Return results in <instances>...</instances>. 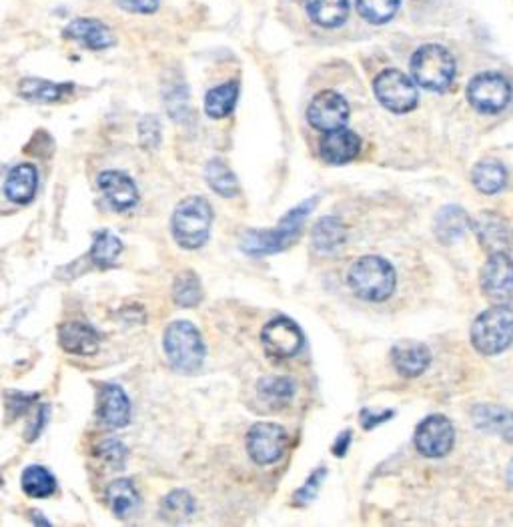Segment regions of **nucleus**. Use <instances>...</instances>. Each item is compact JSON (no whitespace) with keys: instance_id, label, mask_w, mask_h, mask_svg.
<instances>
[{"instance_id":"f3484780","label":"nucleus","mask_w":513,"mask_h":527,"mask_svg":"<svg viewBox=\"0 0 513 527\" xmlns=\"http://www.w3.org/2000/svg\"><path fill=\"white\" fill-rule=\"evenodd\" d=\"M319 151H321L323 161L331 165H345L359 155L361 139L353 131L343 127L337 131L325 133V137L321 139Z\"/></svg>"},{"instance_id":"7c9ffc66","label":"nucleus","mask_w":513,"mask_h":527,"mask_svg":"<svg viewBox=\"0 0 513 527\" xmlns=\"http://www.w3.org/2000/svg\"><path fill=\"white\" fill-rule=\"evenodd\" d=\"M121 253H123V243L115 233L111 231L95 233L93 247H91V259L97 267L111 269L121 257Z\"/></svg>"},{"instance_id":"393cba45","label":"nucleus","mask_w":513,"mask_h":527,"mask_svg":"<svg viewBox=\"0 0 513 527\" xmlns=\"http://www.w3.org/2000/svg\"><path fill=\"white\" fill-rule=\"evenodd\" d=\"M73 83H51L43 79H25L19 85V95L33 103H57L73 93Z\"/></svg>"},{"instance_id":"4468645a","label":"nucleus","mask_w":513,"mask_h":527,"mask_svg":"<svg viewBox=\"0 0 513 527\" xmlns=\"http://www.w3.org/2000/svg\"><path fill=\"white\" fill-rule=\"evenodd\" d=\"M99 189L109 203V207L117 213L131 211L139 203V189L135 181L121 171H105L99 175Z\"/></svg>"},{"instance_id":"dca6fc26","label":"nucleus","mask_w":513,"mask_h":527,"mask_svg":"<svg viewBox=\"0 0 513 527\" xmlns=\"http://www.w3.org/2000/svg\"><path fill=\"white\" fill-rule=\"evenodd\" d=\"M65 39L91 51H105L115 45V37L107 25L95 19H75L63 33Z\"/></svg>"},{"instance_id":"c756f323","label":"nucleus","mask_w":513,"mask_h":527,"mask_svg":"<svg viewBox=\"0 0 513 527\" xmlns=\"http://www.w3.org/2000/svg\"><path fill=\"white\" fill-rule=\"evenodd\" d=\"M107 499L117 517L133 513L139 505V493L131 479H117L107 489Z\"/></svg>"},{"instance_id":"6e6552de","label":"nucleus","mask_w":513,"mask_h":527,"mask_svg":"<svg viewBox=\"0 0 513 527\" xmlns=\"http://www.w3.org/2000/svg\"><path fill=\"white\" fill-rule=\"evenodd\" d=\"M511 95L509 81L499 73H481L467 85L469 105L483 115L501 113L509 105Z\"/></svg>"},{"instance_id":"1a4fd4ad","label":"nucleus","mask_w":513,"mask_h":527,"mask_svg":"<svg viewBox=\"0 0 513 527\" xmlns=\"http://www.w3.org/2000/svg\"><path fill=\"white\" fill-rule=\"evenodd\" d=\"M261 345L267 357L289 359V357H295L303 349L305 337L293 319L281 315L263 327Z\"/></svg>"},{"instance_id":"4be33fe9","label":"nucleus","mask_w":513,"mask_h":527,"mask_svg":"<svg viewBox=\"0 0 513 527\" xmlns=\"http://www.w3.org/2000/svg\"><path fill=\"white\" fill-rule=\"evenodd\" d=\"M393 367L399 375L413 379L419 377L431 363V353L421 343H407V345H395L391 351Z\"/></svg>"},{"instance_id":"f704fd0d","label":"nucleus","mask_w":513,"mask_h":527,"mask_svg":"<svg viewBox=\"0 0 513 527\" xmlns=\"http://www.w3.org/2000/svg\"><path fill=\"white\" fill-rule=\"evenodd\" d=\"M193 513H195V499L185 489L169 493L163 501V507H161V515L169 523H183Z\"/></svg>"},{"instance_id":"5701e85b","label":"nucleus","mask_w":513,"mask_h":527,"mask_svg":"<svg viewBox=\"0 0 513 527\" xmlns=\"http://www.w3.org/2000/svg\"><path fill=\"white\" fill-rule=\"evenodd\" d=\"M307 13L317 27L335 29L349 17V0H307Z\"/></svg>"},{"instance_id":"4c0bfd02","label":"nucleus","mask_w":513,"mask_h":527,"mask_svg":"<svg viewBox=\"0 0 513 527\" xmlns=\"http://www.w3.org/2000/svg\"><path fill=\"white\" fill-rule=\"evenodd\" d=\"M325 473H327L325 467H323V469H315V471L311 473V477L307 479V483L297 491V495H295V503L305 505V503L313 501V499L317 497V491H319L323 479H325Z\"/></svg>"},{"instance_id":"a18cd8bd","label":"nucleus","mask_w":513,"mask_h":527,"mask_svg":"<svg viewBox=\"0 0 513 527\" xmlns=\"http://www.w3.org/2000/svg\"><path fill=\"white\" fill-rule=\"evenodd\" d=\"M509 481L513 483V461H511V465H509Z\"/></svg>"},{"instance_id":"a211bd4d","label":"nucleus","mask_w":513,"mask_h":527,"mask_svg":"<svg viewBox=\"0 0 513 527\" xmlns=\"http://www.w3.org/2000/svg\"><path fill=\"white\" fill-rule=\"evenodd\" d=\"M475 233L483 249L489 253H507L513 243V233L503 217L495 213H483L475 223Z\"/></svg>"},{"instance_id":"39448f33","label":"nucleus","mask_w":513,"mask_h":527,"mask_svg":"<svg viewBox=\"0 0 513 527\" xmlns=\"http://www.w3.org/2000/svg\"><path fill=\"white\" fill-rule=\"evenodd\" d=\"M213 225V209L203 197H189L173 213V235L183 249H199L207 243Z\"/></svg>"},{"instance_id":"c85d7f7f","label":"nucleus","mask_w":513,"mask_h":527,"mask_svg":"<svg viewBox=\"0 0 513 527\" xmlns=\"http://www.w3.org/2000/svg\"><path fill=\"white\" fill-rule=\"evenodd\" d=\"M21 485H23V491L27 495L37 497V499L51 497L57 491V479H55V475L47 467H43V465H31V467H27L23 471Z\"/></svg>"},{"instance_id":"0eeeda50","label":"nucleus","mask_w":513,"mask_h":527,"mask_svg":"<svg viewBox=\"0 0 513 527\" xmlns=\"http://www.w3.org/2000/svg\"><path fill=\"white\" fill-rule=\"evenodd\" d=\"M373 91L377 101L391 113L403 115L417 107L419 93L415 81L397 69H387L373 81Z\"/></svg>"},{"instance_id":"423d86ee","label":"nucleus","mask_w":513,"mask_h":527,"mask_svg":"<svg viewBox=\"0 0 513 527\" xmlns=\"http://www.w3.org/2000/svg\"><path fill=\"white\" fill-rule=\"evenodd\" d=\"M163 347L171 365L181 373H193L201 369L207 355L199 329L189 321L171 323L165 331Z\"/></svg>"},{"instance_id":"f257e3e1","label":"nucleus","mask_w":513,"mask_h":527,"mask_svg":"<svg viewBox=\"0 0 513 527\" xmlns=\"http://www.w3.org/2000/svg\"><path fill=\"white\" fill-rule=\"evenodd\" d=\"M347 283L357 297L371 303H381L393 295L397 275L389 261L375 255H367L357 259L349 267Z\"/></svg>"},{"instance_id":"2eb2a0df","label":"nucleus","mask_w":513,"mask_h":527,"mask_svg":"<svg viewBox=\"0 0 513 527\" xmlns=\"http://www.w3.org/2000/svg\"><path fill=\"white\" fill-rule=\"evenodd\" d=\"M99 419L111 429H123L131 421V401L123 387L115 383L101 385L99 403H97Z\"/></svg>"},{"instance_id":"f03ea898","label":"nucleus","mask_w":513,"mask_h":527,"mask_svg":"<svg viewBox=\"0 0 513 527\" xmlns=\"http://www.w3.org/2000/svg\"><path fill=\"white\" fill-rule=\"evenodd\" d=\"M317 199H307L299 207H295L291 213L283 217L279 227L275 231H249L243 237V251L247 255H273L285 251L289 245H293L301 233V225L305 217L315 209Z\"/></svg>"},{"instance_id":"79ce46f5","label":"nucleus","mask_w":513,"mask_h":527,"mask_svg":"<svg viewBox=\"0 0 513 527\" xmlns=\"http://www.w3.org/2000/svg\"><path fill=\"white\" fill-rule=\"evenodd\" d=\"M11 401H15V407H9L13 411V415H23L27 411V407L37 399V395H25V393H17V395H9Z\"/></svg>"},{"instance_id":"b1692460","label":"nucleus","mask_w":513,"mask_h":527,"mask_svg":"<svg viewBox=\"0 0 513 527\" xmlns=\"http://www.w3.org/2000/svg\"><path fill=\"white\" fill-rule=\"evenodd\" d=\"M313 249L323 255H331L343 247L347 241V229L345 225L335 217H325L313 227Z\"/></svg>"},{"instance_id":"58836bf2","label":"nucleus","mask_w":513,"mask_h":527,"mask_svg":"<svg viewBox=\"0 0 513 527\" xmlns=\"http://www.w3.org/2000/svg\"><path fill=\"white\" fill-rule=\"evenodd\" d=\"M139 133H141V145L145 149H155L161 141V125L157 123L155 117L143 119L139 125Z\"/></svg>"},{"instance_id":"f8f14e48","label":"nucleus","mask_w":513,"mask_h":527,"mask_svg":"<svg viewBox=\"0 0 513 527\" xmlns=\"http://www.w3.org/2000/svg\"><path fill=\"white\" fill-rule=\"evenodd\" d=\"M347 119H349V105L335 91H323L315 95V99L307 109L309 125L323 133L343 129Z\"/></svg>"},{"instance_id":"e433bc0d","label":"nucleus","mask_w":513,"mask_h":527,"mask_svg":"<svg viewBox=\"0 0 513 527\" xmlns=\"http://www.w3.org/2000/svg\"><path fill=\"white\" fill-rule=\"evenodd\" d=\"M97 455L103 457L113 467H123L127 457V447L119 439H107L97 447Z\"/></svg>"},{"instance_id":"37998d69","label":"nucleus","mask_w":513,"mask_h":527,"mask_svg":"<svg viewBox=\"0 0 513 527\" xmlns=\"http://www.w3.org/2000/svg\"><path fill=\"white\" fill-rule=\"evenodd\" d=\"M351 439H353V433H351V429H345L337 439H335V445H333V455H337V457H345V453H347V449H349V443H351Z\"/></svg>"},{"instance_id":"7ed1b4c3","label":"nucleus","mask_w":513,"mask_h":527,"mask_svg":"<svg viewBox=\"0 0 513 527\" xmlns=\"http://www.w3.org/2000/svg\"><path fill=\"white\" fill-rule=\"evenodd\" d=\"M513 343V309L495 305L471 325V345L481 355H499Z\"/></svg>"},{"instance_id":"9b49d317","label":"nucleus","mask_w":513,"mask_h":527,"mask_svg":"<svg viewBox=\"0 0 513 527\" xmlns=\"http://www.w3.org/2000/svg\"><path fill=\"white\" fill-rule=\"evenodd\" d=\"M289 443V435L281 425L257 423L247 433V451L259 465H271L281 459Z\"/></svg>"},{"instance_id":"9d476101","label":"nucleus","mask_w":513,"mask_h":527,"mask_svg":"<svg viewBox=\"0 0 513 527\" xmlns=\"http://www.w3.org/2000/svg\"><path fill=\"white\" fill-rule=\"evenodd\" d=\"M415 447L423 457H445L455 443V429L445 415H429L415 429Z\"/></svg>"},{"instance_id":"20e7f679","label":"nucleus","mask_w":513,"mask_h":527,"mask_svg":"<svg viewBox=\"0 0 513 527\" xmlns=\"http://www.w3.org/2000/svg\"><path fill=\"white\" fill-rule=\"evenodd\" d=\"M413 81L433 93H443L455 79V59L441 45H423L411 57Z\"/></svg>"},{"instance_id":"a19ab883","label":"nucleus","mask_w":513,"mask_h":527,"mask_svg":"<svg viewBox=\"0 0 513 527\" xmlns=\"http://www.w3.org/2000/svg\"><path fill=\"white\" fill-rule=\"evenodd\" d=\"M391 417H393V411H387V413H379V415H375L373 411L363 409V411H361V425H363L365 429H375L379 423H383V421H387V419H391Z\"/></svg>"},{"instance_id":"ddd939ff","label":"nucleus","mask_w":513,"mask_h":527,"mask_svg":"<svg viewBox=\"0 0 513 527\" xmlns=\"http://www.w3.org/2000/svg\"><path fill=\"white\" fill-rule=\"evenodd\" d=\"M481 291L497 301L505 303L513 299V261L507 253H491L481 271Z\"/></svg>"},{"instance_id":"a878e982","label":"nucleus","mask_w":513,"mask_h":527,"mask_svg":"<svg viewBox=\"0 0 513 527\" xmlns=\"http://www.w3.org/2000/svg\"><path fill=\"white\" fill-rule=\"evenodd\" d=\"M471 227L469 215L461 207H443L435 219V235L441 243H455Z\"/></svg>"},{"instance_id":"72a5a7b5","label":"nucleus","mask_w":513,"mask_h":527,"mask_svg":"<svg viewBox=\"0 0 513 527\" xmlns=\"http://www.w3.org/2000/svg\"><path fill=\"white\" fill-rule=\"evenodd\" d=\"M401 0H355L357 13L371 25H385L389 23L397 11Z\"/></svg>"},{"instance_id":"c9c22d12","label":"nucleus","mask_w":513,"mask_h":527,"mask_svg":"<svg viewBox=\"0 0 513 527\" xmlns=\"http://www.w3.org/2000/svg\"><path fill=\"white\" fill-rule=\"evenodd\" d=\"M259 391L271 405H285L295 395V383L289 377H267L259 383Z\"/></svg>"},{"instance_id":"cd10ccee","label":"nucleus","mask_w":513,"mask_h":527,"mask_svg":"<svg viewBox=\"0 0 513 527\" xmlns=\"http://www.w3.org/2000/svg\"><path fill=\"white\" fill-rule=\"evenodd\" d=\"M237 99H239V83L237 81L215 87L205 97V113L211 119H225L233 113Z\"/></svg>"},{"instance_id":"c03bdc74","label":"nucleus","mask_w":513,"mask_h":527,"mask_svg":"<svg viewBox=\"0 0 513 527\" xmlns=\"http://www.w3.org/2000/svg\"><path fill=\"white\" fill-rule=\"evenodd\" d=\"M33 519H37V521H39V525H51V521H49V519H45V517H41L39 513H35V515H33Z\"/></svg>"},{"instance_id":"aec40b11","label":"nucleus","mask_w":513,"mask_h":527,"mask_svg":"<svg viewBox=\"0 0 513 527\" xmlns=\"http://www.w3.org/2000/svg\"><path fill=\"white\" fill-rule=\"evenodd\" d=\"M471 419L477 429L503 437L505 441L513 443V413L499 405H475L471 409Z\"/></svg>"},{"instance_id":"ea45409f","label":"nucleus","mask_w":513,"mask_h":527,"mask_svg":"<svg viewBox=\"0 0 513 527\" xmlns=\"http://www.w3.org/2000/svg\"><path fill=\"white\" fill-rule=\"evenodd\" d=\"M123 11L137 15H153L159 9V0H117Z\"/></svg>"},{"instance_id":"473e14b6","label":"nucleus","mask_w":513,"mask_h":527,"mask_svg":"<svg viewBox=\"0 0 513 527\" xmlns=\"http://www.w3.org/2000/svg\"><path fill=\"white\" fill-rule=\"evenodd\" d=\"M173 299L179 307L191 309L203 301V287L199 277L193 271H183L175 277L173 283Z\"/></svg>"},{"instance_id":"bb28decb","label":"nucleus","mask_w":513,"mask_h":527,"mask_svg":"<svg viewBox=\"0 0 513 527\" xmlns=\"http://www.w3.org/2000/svg\"><path fill=\"white\" fill-rule=\"evenodd\" d=\"M471 181L475 189L483 195H495L505 189L507 185V171L495 159H483L473 167Z\"/></svg>"},{"instance_id":"2f4dec72","label":"nucleus","mask_w":513,"mask_h":527,"mask_svg":"<svg viewBox=\"0 0 513 527\" xmlns=\"http://www.w3.org/2000/svg\"><path fill=\"white\" fill-rule=\"evenodd\" d=\"M205 181L209 183V187L221 195V197H237L239 195V181L235 177V173L223 163V161H211L205 169Z\"/></svg>"},{"instance_id":"412c9836","label":"nucleus","mask_w":513,"mask_h":527,"mask_svg":"<svg viewBox=\"0 0 513 527\" xmlns=\"http://www.w3.org/2000/svg\"><path fill=\"white\" fill-rule=\"evenodd\" d=\"M39 187V173L33 165L23 163L17 165L5 181V195L9 201L17 205H29L33 203Z\"/></svg>"},{"instance_id":"6ab92c4d","label":"nucleus","mask_w":513,"mask_h":527,"mask_svg":"<svg viewBox=\"0 0 513 527\" xmlns=\"http://www.w3.org/2000/svg\"><path fill=\"white\" fill-rule=\"evenodd\" d=\"M61 347L73 355H95L101 345V333L81 321L65 323L59 331Z\"/></svg>"}]
</instances>
